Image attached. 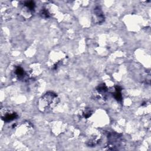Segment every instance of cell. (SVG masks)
I'll use <instances>...</instances> for the list:
<instances>
[{"label":"cell","mask_w":151,"mask_h":151,"mask_svg":"<svg viewBox=\"0 0 151 151\" xmlns=\"http://www.w3.org/2000/svg\"><path fill=\"white\" fill-rule=\"evenodd\" d=\"M108 88L104 83L99 84L92 94L93 99L100 104H104L107 100Z\"/></svg>","instance_id":"3"},{"label":"cell","mask_w":151,"mask_h":151,"mask_svg":"<svg viewBox=\"0 0 151 151\" xmlns=\"http://www.w3.org/2000/svg\"><path fill=\"white\" fill-rule=\"evenodd\" d=\"M24 6L25 8V9H27L28 12H32L34 11V9L35 7V4L34 1H29L25 2Z\"/></svg>","instance_id":"8"},{"label":"cell","mask_w":151,"mask_h":151,"mask_svg":"<svg viewBox=\"0 0 151 151\" xmlns=\"http://www.w3.org/2000/svg\"><path fill=\"white\" fill-rule=\"evenodd\" d=\"M40 15L42 18H48L50 17V12L45 8H43L41 10L40 12Z\"/></svg>","instance_id":"11"},{"label":"cell","mask_w":151,"mask_h":151,"mask_svg":"<svg viewBox=\"0 0 151 151\" xmlns=\"http://www.w3.org/2000/svg\"><path fill=\"white\" fill-rule=\"evenodd\" d=\"M122 88L119 86H116L114 88V92L113 93V95L114 99L118 101H121L122 100Z\"/></svg>","instance_id":"7"},{"label":"cell","mask_w":151,"mask_h":151,"mask_svg":"<svg viewBox=\"0 0 151 151\" xmlns=\"http://www.w3.org/2000/svg\"><path fill=\"white\" fill-rule=\"evenodd\" d=\"M60 99L53 91L45 93L38 101V107L40 111L47 113L51 112L58 104Z\"/></svg>","instance_id":"1"},{"label":"cell","mask_w":151,"mask_h":151,"mask_svg":"<svg viewBox=\"0 0 151 151\" xmlns=\"http://www.w3.org/2000/svg\"><path fill=\"white\" fill-rule=\"evenodd\" d=\"M92 113L93 111L90 108H86L82 113V117H83L85 119H87L91 116Z\"/></svg>","instance_id":"10"},{"label":"cell","mask_w":151,"mask_h":151,"mask_svg":"<svg viewBox=\"0 0 151 151\" xmlns=\"http://www.w3.org/2000/svg\"><path fill=\"white\" fill-rule=\"evenodd\" d=\"M93 19L94 22L96 24H101L105 20L104 13L99 6H96L93 10Z\"/></svg>","instance_id":"4"},{"label":"cell","mask_w":151,"mask_h":151,"mask_svg":"<svg viewBox=\"0 0 151 151\" xmlns=\"http://www.w3.org/2000/svg\"><path fill=\"white\" fill-rule=\"evenodd\" d=\"M18 114L12 110H6L4 111V112L2 111V115L1 118L5 122H12L17 119H18Z\"/></svg>","instance_id":"6"},{"label":"cell","mask_w":151,"mask_h":151,"mask_svg":"<svg viewBox=\"0 0 151 151\" xmlns=\"http://www.w3.org/2000/svg\"><path fill=\"white\" fill-rule=\"evenodd\" d=\"M99 139H98L97 137H91L90 138L87 142V146H88L89 147H94L95 146H96L99 143Z\"/></svg>","instance_id":"9"},{"label":"cell","mask_w":151,"mask_h":151,"mask_svg":"<svg viewBox=\"0 0 151 151\" xmlns=\"http://www.w3.org/2000/svg\"><path fill=\"white\" fill-rule=\"evenodd\" d=\"M123 138L122 134L116 132H110L107 135L108 150H119L123 145Z\"/></svg>","instance_id":"2"},{"label":"cell","mask_w":151,"mask_h":151,"mask_svg":"<svg viewBox=\"0 0 151 151\" xmlns=\"http://www.w3.org/2000/svg\"><path fill=\"white\" fill-rule=\"evenodd\" d=\"M14 73L15 77L19 81H27L29 79V76L21 66L18 65L15 67Z\"/></svg>","instance_id":"5"}]
</instances>
